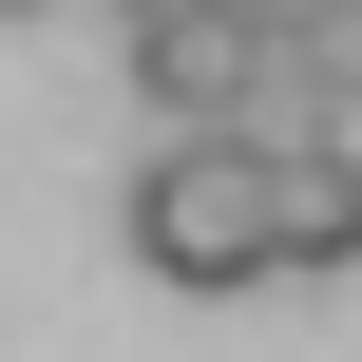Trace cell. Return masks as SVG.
Here are the masks:
<instances>
[{"mask_svg": "<svg viewBox=\"0 0 362 362\" xmlns=\"http://www.w3.org/2000/svg\"><path fill=\"white\" fill-rule=\"evenodd\" d=\"M0 19H38V0H0Z\"/></svg>", "mask_w": 362, "mask_h": 362, "instance_id": "5b68a950", "label": "cell"}, {"mask_svg": "<svg viewBox=\"0 0 362 362\" xmlns=\"http://www.w3.org/2000/svg\"><path fill=\"white\" fill-rule=\"evenodd\" d=\"M115 229H134L153 286L229 305V286H267V153H248V134H153L134 191H115Z\"/></svg>", "mask_w": 362, "mask_h": 362, "instance_id": "6da1fadb", "label": "cell"}, {"mask_svg": "<svg viewBox=\"0 0 362 362\" xmlns=\"http://www.w3.org/2000/svg\"><path fill=\"white\" fill-rule=\"evenodd\" d=\"M115 19H191V0H115Z\"/></svg>", "mask_w": 362, "mask_h": 362, "instance_id": "277c9868", "label": "cell"}, {"mask_svg": "<svg viewBox=\"0 0 362 362\" xmlns=\"http://www.w3.org/2000/svg\"><path fill=\"white\" fill-rule=\"evenodd\" d=\"M229 19H325V0H229Z\"/></svg>", "mask_w": 362, "mask_h": 362, "instance_id": "3957f363", "label": "cell"}, {"mask_svg": "<svg viewBox=\"0 0 362 362\" xmlns=\"http://www.w3.org/2000/svg\"><path fill=\"white\" fill-rule=\"evenodd\" d=\"M267 267H362V134L267 153Z\"/></svg>", "mask_w": 362, "mask_h": 362, "instance_id": "7a4b0ae2", "label": "cell"}]
</instances>
